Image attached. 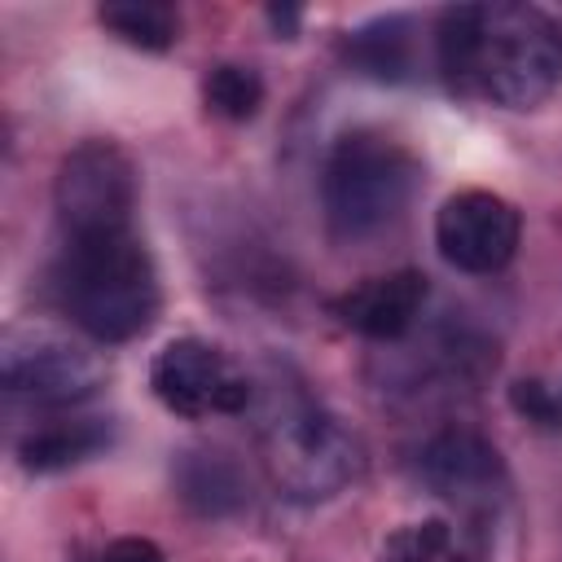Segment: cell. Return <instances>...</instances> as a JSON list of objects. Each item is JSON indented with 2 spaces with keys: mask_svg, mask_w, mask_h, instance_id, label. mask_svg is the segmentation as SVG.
Returning <instances> with one entry per match:
<instances>
[{
  "mask_svg": "<svg viewBox=\"0 0 562 562\" xmlns=\"http://www.w3.org/2000/svg\"><path fill=\"white\" fill-rule=\"evenodd\" d=\"M259 452L272 487L299 505H321L364 474V443L303 391H272L259 413Z\"/></svg>",
  "mask_w": 562,
  "mask_h": 562,
  "instance_id": "cell-3",
  "label": "cell"
},
{
  "mask_svg": "<svg viewBox=\"0 0 562 562\" xmlns=\"http://www.w3.org/2000/svg\"><path fill=\"white\" fill-rule=\"evenodd\" d=\"M522 237L518 206L492 189H461L435 215V246L457 272H501Z\"/></svg>",
  "mask_w": 562,
  "mask_h": 562,
  "instance_id": "cell-8",
  "label": "cell"
},
{
  "mask_svg": "<svg viewBox=\"0 0 562 562\" xmlns=\"http://www.w3.org/2000/svg\"><path fill=\"white\" fill-rule=\"evenodd\" d=\"M422 184V158L382 127H351L329 145L321 202L338 241H369L391 228Z\"/></svg>",
  "mask_w": 562,
  "mask_h": 562,
  "instance_id": "cell-4",
  "label": "cell"
},
{
  "mask_svg": "<svg viewBox=\"0 0 562 562\" xmlns=\"http://www.w3.org/2000/svg\"><path fill=\"white\" fill-rule=\"evenodd\" d=\"M97 562H167V553L145 536H119L97 553Z\"/></svg>",
  "mask_w": 562,
  "mask_h": 562,
  "instance_id": "cell-18",
  "label": "cell"
},
{
  "mask_svg": "<svg viewBox=\"0 0 562 562\" xmlns=\"http://www.w3.org/2000/svg\"><path fill=\"white\" fill-rule=\"evenodd\" d=\"M417 479L443 501L487 505L505 492V461L487 435L470 426H443L422 443Z\"/></svg>",
  "mask_w": 562,
  "mask_h": 562,
  "instance_id": "cell-9",
  "label": "cell"
},
{
  "mask_svg": "<svg viewBox=\"0 0 562 562\" xmlns=\"http://www.w3.org/2000/svg\"><path fill=\"white\" fill-rule=\"evenodd\" d=\"M382 562H470V553L461 549L448 522L426 518V522H408L391 531L382 544Z\"/></svg>",
  "mask_w": 562,
  "mask_h": 562,
  "instance_id": "cell-16",
  "label": "cell"
},
{
  "mask_svg": "<svg viewBox=\"0 0 562 562\" xmlns=\"http://www.w3.org/2000/svg\"><path fill=\"white\" fill-rule=\"evenodd\" d=\"M202 97H206V110L228 119V123H246L259 114L263 105V79L250 70V66H237V61H224L206 75L202 83Z\"/></svg>",
  "mask_w": 562,
  "mask_h": 562,
  "instance_id": "cell-15",
  "label": "cell"
},
{
  "mask_svg": "<svg viewBox=\"0 0 562 562\" xmlns=\"http://www.w3.org/2000/svg\"><path fill=\"white\" fill-rule=\"evenodd\" d=\"M101 26L110 35H119L132 48L145 53H162L180 40V18L171 4H154V0H119V4H101L97 9Z\"/></svg>",
  "mask_w": 562,
  "mask_h": 562,
  "instance_id": "cell-13",
  "label": "cell"
},
{
  "mask_svg": "<svg viewBox=\"0 0 562 562\" xmlns=\"http://www.w3.org/2000/svg\"><path fill=\"white\" fill-rule=\"evenodd\" d=\"M347 57L373 75V79H404L413 66L408 48V22L404 18H378L347 35Z\"/></svg>",
  "mask_w": 562,
  "mask_h": 562,
  "instance_id": "cell-14",
  "label": "cell"
},
{
  "mask_svg": "<svg viewBox=\"0 0 562 562\" xmlns=\"http://www.w3.org/2000/svg\"><path fill=\"white\" fill-rule=\"evenodd\" d=\"M53 206L61 237L132 228L136 211V162L114 140H83L57 162Z\"/></svg>",
  "mask_w": 562,
  "mask_h": 562,
  "instance_id": "cell-6",
  "label": "cell"
},
{
  "mask_svg": "<svg viewBox=\"0 0 562 562\" xmlns=\"http://www.w3.org/2000/svg\"><path fill=\"white\" fill-rule=\"evenodd\" d=\"M105 443H110V422H101V417L48 422V426H35L18 443V461L35 474H53V470H66V465L97 457Z\"/></svg>",
  "mask_w": 562,
  "mask_h": 562,
  "instance_id": "cell-11",
  "label": "cell"
},
{
  "mask_svg": "<svg viewBox=\"0 0 562 562\" xmlns=\"http://www.w3.org/2000/svg\"><path fill=\"white\" fill-rule=\"evenodd\" d=\"M509 404L527 422H536L544 430H562V386H549L540 378H522L509 386Z\"/></svg>",
  "mask_w": 562,
  "mask_h": 562,
  "instance_id": "cell-17",
  "label": "cell"
},
{
  "mask_svg": "<svg viewBox=\"0 0 562 562\" xmlns=\"http://www.w3.org/2000/svg\"><path fill=\"white\" fill-rule=\"evenodd\" d=\"M426 277L417 268H400V272H382V277H369L360 285H351L347 294L334 299V316L373 338V342H395L404 338L417 316H422V303H426Z\"/></svg>",
  "mask_w": 562,
  "mask_h": 562,
  "instance_id": "cell-10",
  "label": "cell"
},
{
  "mask_svg": "<svg viewBox=\"0 0 562 562\" xmlns=\"http://www.w3.org/2000/svg\"><path fill=\"white\" fill-rule=\"evenodd\" d=\"M0 382L18 400L66 408L105 382V360L61 325L13 321L0 334Z\"/></svg>",
  "mask_w": 562,
  "mask_h": 562,
  "instance_id": "cell-5",
  "label": "cell"
},
{
  "mask_svg": "<svg viewBox=\"0 0 562 562\" xmlns=\"http://www.w3.org/2000/svg\"><path fill=\"white\" fill-rule=\"evenodd\" d=\"M176 487L206 518L233 514L246 501L241 474H237V465L224 452H184L180 457V470H176Z\"/></svg>",
  "mask_w": 562,
  "mask_h": 562,
  "instance_id": "cell-12",
  "label": "cell"
},
{
  "mask_svg": "<svg viewBox=\"0 0 562 562\" xmlns=\"http://www.w3.org/2000/svg\"><path fill=\"white\" fill-rule=\"evenodd\" d=\"M149 386L167 413L189 422L241 413L255 400L250 378L206 338H171L149 364Z\"/></svg>",
  "mask_w": 562,
  "mask_h": 562,
  "instance_id": "cell-7",
  "label": "cell"
},
{
  "mask_svg": "<svg viewBox=\"0 0 562 562\" xmlns=\"http://www.w3.org/2000/svg\"><path fill=\"white\" fill-rule=\"evenodd\" d=\"M452 92L505 110H531L562 83V26L531 4H452L435 31Z\"/></svg>",
  "mask_w": 562,
  "mask_h": 562,
  "instance_id": "cell-1",
  "label": "cell"
},
{
  "mask_svg": "<svg viewBox=\"0 0 562 562\" xmlns=\"http://www.w3.org/2000/svg\"><path fill=\"white\" fill-rule=\"evenodd\" d=\"M57 294L66 316L97 342L140 338L158 316V272L136 228L61 237Z\"/></svg>",
  "mask_w": 562,
  "mask_h": 562,
  "instance_id": "cell-2",
  "label": "cell"
}]
</instances>
